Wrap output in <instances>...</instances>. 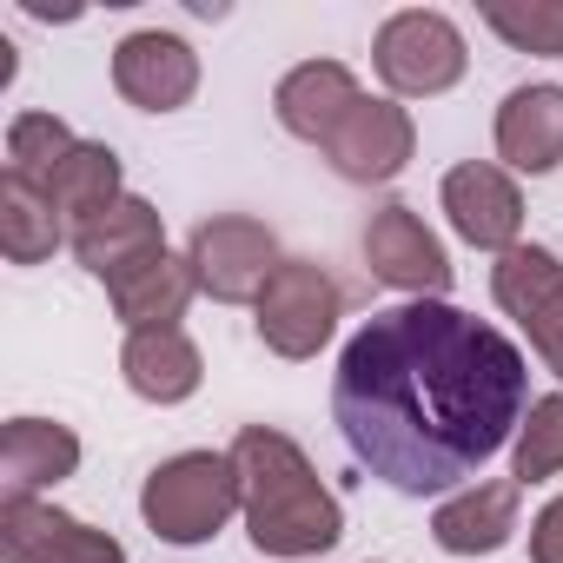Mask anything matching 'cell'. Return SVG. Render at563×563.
<instances>
[{"mask_svg": "<svg viewBox=\"0 0 563 563\" xmlns=\"http://www.w3.org/2000/svg\"><path fill=\"white\" fill-rule=\"evenodd\" d=\"M490 292L530 332V352L543 358V372L563 378V258L550 245H510L490 265Z\"/></svg>", "mask_w": 563, "mask_h": 563, "instance_id": "obj_7", "label": "cell"}, {"mask_svg": "<svg viewBox=\"0 0 563 563\" xmlns=\"http://www.w3.org/2000/svg\"><path fill=\"white\" fill-rule=\"evenodd\" d=\"M523 405V352L444 299L372 312L332 378V418L352 457L405 497H438L477 477L504 444H517Z\"/></svg>", "mask_w": 563, "mask_h": 563, "instance_id": "obj_1", "label": "cell"}, {"mask_svg": "<svg viewBox=\"0 0 563 563\" xmlns=\"http://www.w3.org/2000/svg\"><path fill=\"white\" fill-rule=\"evenodd\" d=\"M192 292H199V278H192V258H179V252H153V258H140L133 272H120L113 286H107V299H113V312H120L126 332L179 325L186 306H192Z\"/></svg>", "mask_w": 563, "mask_h": 563, "instance_id": "obj_18", "label": "cell"}, {"mask_svg": "<svg viewBox=\"0 0 563 563\" xmlns=\"http://www.w3.org/2000/svg\"><path fill=\"white\" fill-rule=\"evenodd\" d=\"M358 100H365V87H358V74L345 60H306V67H292L286 80H278L272 113H278V126H286L292 140L325 146Z\"/></svg>", "mask_w": 563, "mask_h": 563, "instance_id": "obj_14", "label": "cell"}, {"mask_svg": "<svg viewBox=\"0 0 563 563\" xmlns=\"http://www.w3.org/2000/svg\"><path fill=\"white\" fill-rule=\"evenodd\" d=\"M530 563H563V497H550L530 523Z\"/></svg>", "mask_w": 563, "mask_h": 563, "instance_id": "obj_25", "label": "cell"}, {"mask_svg": "<svg viewBox=\"0 0 563 563\" xmlns=\"http://www.w3.org/2000/svg\"><path fill=\"white\" fill-rule=\"evenodd\" d=\"M80 471V438L54 418H8L0 431V490L8 497H41Z\"/></svg>", "mask_w": 563, "mask_h": 563, "instance_id": "obj_17", "label": "cell"}, {"mask_svg": "<svg viewBox=\"0 0 563 563\" xmlns=\"http://www.w3.org/2000/svg\"><path fill=\"white\" fill-rule=\"evenodd\" d=\"M372 67H378V80L391 87V100H438V93H451V87L464 80L471 54H464V34H457L451 14H438V8H405V14H391V21L378 27Z\"/></svg>", "mask_w": 563, "mask_h": 563, "instance_id": "obj_5", "label": "cell"}, {"mask_svg": "<svg viewBox=\"0 0 563 563\" xmlns=\"http://www.w3.org/2000/svg\"><path fill=\"white\" fill-rule=\"evenodd\" d=\"M120 372H126L133 398H146V405H186L199 391V378H206V358H199V345L179 325H159V332H126Z\"/></svg>", "mask_w": 563, "mask_h": 563, "instance_id": "obj_19", "label": "cell"}, {"mask_svg": "<svg viewBox=\"0 0 563 563\" xmlns=\"http://www.w3.org/2000/svg\"><path fill=\"white\" fill-rule=\"evenodd\" d=\"M186 258H192L199 292L219 299V306H258L265 278L286 265V258H278L272 225H258V219H245V212H212V219H199L192 239H186Z\"/></svg>", "mask_w": 563, "mask_h": 563, "instance_id": "obj_6", "label": "cell"}, {"mask_svg": "<svg viewBox=\"0 0 563 563\" xmlns=\"http://www.w3.org/2000/svg\"><path fill=\"white\" fill-rule=\"evenodd\" d=\"M444 212H451V232L464 245H477V252H497L504 258L510 245H523L517 239L523 232V192L490 159H464V166L444 173Z\"/></svg>", "mask_w": 563, "mask_h": 563, "instance_id": "obj_12", "label": "cell"}, {"mask_svg": "<svg viewBox=\"0 0 563 563\" xmlns=\"http://www.w3.org/2000/svg\"><path fill=\"white\" fill-rule=\"evenodd\" d=\"M517 504H523V484H517V477L471 484V490H457V497L438 504L431 537H438V550H451V556H490V550H504V543L517 537Z\"/></svg>", "mask_w": 563, "mask_h": 563, "instance_id": "obj_15", "label": "cell"}, {"mask_svg": "<svg viewBox=\"0 0 563 563\" xmlns=\"http://www.w3.org/2000/svg\"><path fill=\"white\" fill-rule=\"evenodd\" d=\"M365 265H372L378 286L411 292V299H444L451 292V252L405 199H391L365 219Z\"/></svg>", "mask_w": 563, "mask_h": 563, "instance_id": "obj_8", "label": "cell"}, {"mask_svg": "<svg viewBox=\"0 0 563 563\" xmlns=\"http://www.w3.org/2000/svg\"><path fill=\"white\" fill-rule=\"evenodd\" d=\"M497 159L510 173H556L563 166V87L556 80L504 93V107H497Z\"/></svg>", "mask_w": 563, "mask_h": 563, "instance_id": "obj_16", "label": "cell"}, {"mask_svg": "<svg viewBox=\"0 0 563 563\" xmlns=\"http://www.w3.org/2000/svg\"><path fill=\"white\" fill-rule=\"evenodd\" d=\"M484 27L537 60H563V0H484Z\"/></svg>", "mask_w": 563, "mask_h": 563, "instance_id": "obj_22", "label": "cell"}, {"mask_svg": "<svg viewBox=\"0 0 563 563\" xmlns=\"http://www.w3.org/2000/svg\"><path fill=\"white\" fill-rule=\"evenodd\" d=\"M239 464L232 451H179L166 464H153V477L140 484V517L159 543H212L232 517H239Z\"/></svg>", "mask_w": 563, "mask_h": 563, "instance_id": "obj_3", "label": "cell"}, {"mask_svg": "<svg viewBox=\"0 0 563 563\" xmlns=\"http://www.w3.org/2000/svg\"><path fill=\"white\" fill-rule=\"evenodd\" d=\"M41 186H47V199L60 206V219L67 225H80V219H93L100 206H113L126 186H120V153L113 146H100V140H80L54 173H41Z\"/></svg>", "mask_w": 563, "mask_h": 563, "instance_id": "obj_21", "label": "cell"}, {"mask_svg": "<svg viewBox=\"0 0 563 563\" xmlns=\"http://www.w3.org/2000/svg\"><path fill=\"white\" fill-rule=\"evenodd\" d=\"M0 556L8 563H126L113 530H93L41 497H8L0 504Z\"/></svg>", "mask_w": 563, "mask_h": 563, "instance_id": "obj_10", "label": "cell"}, {"mask_svg": "<svg viewBox=\"0 0 563 563\" xmlns=\"http://www.w3.org/2000/svg\"><path fill=\"white\" fill-rule=\"evenodd\" d=\"M113 87L140 113H179L199 93V54L166 27H140L113 47Z\"/></svg>", "mask_w": 563, "mask_h": 563, "instance_id": "obj_11", "label": "cell"}, {"mask_svg": "<svg viewBox=\"0 0 563 563\" xmlns=\"http://www.w3.org/2000/svg\"><path fill=\"white\" fill-rule=\"evenodd\" d=\"M60 245H74V225L60 219L47 186L8 166V173H0V252H8L14 265H41Z\"/></svg>", "mask_w": 563, "mask_h": 563, "instance_id": "obj_20", "label": "cell"}, {"mask_svg": "<svg viewBox=\"0 0 563 563\" xmlns=\"http://www.w3.org/2000/svg\"><path fill=\"white\" fill-rule=\"evenodd\" d=\"M239 464V517L258 556H325L345 537V504L325 490L312 457L272 424H245L232 438Z\"/></svg>", "mask_w": 563, "mask_h": 563, "instance_id": "obj_2", "label": "cell"}, {"mask_svg": "<svg viewBox=\"0 0 563 563\" xmlns=\"http://www.w3.org/2000/svg\"><path fill=\"white\" fill-rule=\"evenodd\" d=\"M153 252H166V225L140 192H120L113 206H100L93 219L74 225V258L100 278V286H113L120 272H133Z\"/></svg>", "mask_w": 563, "mask_h": 563, "instance_id": "obj_13", "label": "cell"}, {"mask_svg": "<svg viewBox=\"0 0 563 563\" xmlns=\"http://www.w3.org/2000/svg\"><path fill=\"white\" fill-rule=\"evenodd\" d=\"M339 312H345V292H339V278L319 265V258H286L272 278H265V292L252 306V325H258V345L278 352V358H319L339 332Z\"/></svg>", "mask_w": 563, "mask_h": 563, "instance_id": "obj_4", "label": "cell"}, {"mask_svg": "<svg viewBox=\"0 0 563 563\" xmlns=\"http://www.w3.org/2000/svg\"><path fill=\"white\" fill-rule=\"evenodd\" d=\"M325 159H332V173L339 179H352V186H391L405 166H411V153H418V126H411V113L398 107V100H358L345 120H339V133L319 146Z\"/></svg>", "mask_w": 563, "mask_h": 563, "instance_id": "obj_9", "label": "cell"}, {"mask_svg": "<svg viewBox=\"0 0 563 563\" xmlns=\"http://www.w3.org/2000/svg\"><path fill=\"white\" fill-rule=\"evenodd\" d=\"M74 146H80V140H74V126H67L60 113H14V126H8V166L27 173V179L54 173Z\"/></svg>", "mask_w": 563, "mask_h": 563, "instance_id": "obj_24", "label": "cell"}, {"mask_svg": "<svg viewBox=\"0 0 563 563\" xmlns=\"http://www.w3.org/2000/svg\"><path fill=\"white\" fill-rule=\"evenodd\" d=\"M563 471V391L537 398L517 424V444H510V477L517 484H543Z\"/></svg>", "mask_w": 563, "mask_h": 563, "instance_id": "obj_23", "label": "cell"}]
</instances>
